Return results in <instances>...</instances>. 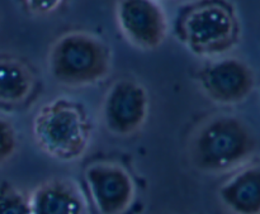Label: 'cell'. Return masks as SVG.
I'll use <instances>...</instances> for the list:
<instances>
[{"label":"cell","mask_w":260,"mask_h":214,"mask_svg":"<svg viewBox=\"0 0 260 214\" xmlns=\"http://www.w3.org/2000/svg\"><path fill=\"white\" fill-rule=\"evenodd\" d=\"M256 141L250 127L235 116H216L203 122L189 145L192 164L207 174L233 172L249 164Z\"/></svg>","instance_id":"obj_1"},{"label":"cell","mask_w":260,"mask_h":214,"mask_svg":"<svg viewBox=\"0 0 260 214\" xmlns=\"http://www.w3.org/2000/svg\"><path fill=\"white\" fill-rule=\"evenodd\" d=\"M33 138L47 156L57 161H75L90 144V118L79 101L66 96L55 98L36 113Z\"/></svg>","instance_id":"obj_2"},{"label":"cell","mask_w":260,"mask_h":214,"mask_svg":"<svg viewBox=\"0 0 260 214\" xmlns=\"http://www.w3.org/2000/svg\"><path fill=\"white\" fill-rule=\"evenodd\" d=\"M47 67L57 83L68 86H88L108 75L111 51L96 35L73 30L52 43L48 51Z\"/></svg>","instance_id":"obj_3"},{"label":"cell","mask_w":260,"mask_h":214,"mask_svg":"<svg viewBox=\"0 0 260 214\" xmlns=\"http://www.w3.org/2000/svg\"><path fill=\"white\" fill-rule=\"evenodd\" d=\"M179 35L197 55L222 56L238 40V17L225 0H200L180 17Z\"/></svg>","instance_id":"obj_4"},{"label":"cell","mask_w":260,"mask_h":214,"mask_svg":"<svg viewBox=\"0 0 260 214\" xmlns=\"http://www.w3.org/2000/svg\"><path fill=\"white\" fill-rule=\"evenodd\" d=\"M150 99L146 89L132 79H119L107 90L102 104L106 128L117 136H129L146 122Z\"/></svg>","instance_id":"obj_5"},{"label":"cell","mask_w":260,"mask_h":214,"mask_svg":"<svg viewBox=\"0 0 260 214\" xmlns=\"http://www.w3.org/2000/svg\"><path fill=\"white\" fill-rule=\"evenodd\" d=\"M203 93L218 104L234 105L246 100L254 90L255 75L245 61L230 56L212 57L200 71Z\"/></svg>","instance_id":"obj_6"},{"label":"cell","mask_w":260,"mask_h":214,"mask_svg":"<svg viewBox=\"0 0 260 214\" xmlns=\"http://www.w3.org/2000/svg\"><path fill=\"white\" fill-rule=\"evenodd\" d=\"M116 19L123 37L141 50L159 47L169 28L160 0H118Z\"/></svg>","instance_id":"obj_7"},{"label":"cell","mask_w":260,"mask_h":214,"mask_svg":"<svg viewBox=\"0 0 260 214\" xmlns=\"http://www.w3.org/2000/svg\"><path fill=\"white\" fill-rule=\"evenodd\" d=\"M88 197L99 214H123L136 194L129 172L114 162H95L84 172Z\"/></svg>","instance_id":"obj_8"},{"label":"cell","mask_w":260,"mask_h":214,"mask_svg":"<svg viewBox=\"0 0 260 214\" xmlns=\"http://www.w3.org/2000/svg\"><path fill=\"white\" fill-rule=\"evenodd\" d=\"M32 214H86L83 190L70 179H50L29 195Z\"/></svg>","instance_id":"obj_9"},{"label":"cell","mask_w":260,"mask_h":214,"mask_svg":"<svg viewBox=\"0 0 260 214\" xmlns=\"http://www.w3.org/2000/svg\"><path fill=\"white\" fill-rule=\"evenodd\" d=\"M217 195L231 214H260V165L246 164L231 172Z\"/></svg>","instance_id":"obj_10"},{"label":"cell","mask_w":260,"mask_h":214,"mask_svg":"<svg viewBox=\"0 0 260 214\" xmlns=\"http://www.w3.org/2000/svg\"><path fill=\"white\" fill-rule=\"evenodd\" d=\"M33 89V75L27 65L13 57H0V103H22Z\"/></svg>","instance_id":"obj_11"},{"label":"cell","mask_w":260,"mask_h":214,"mask_svg":"<svg viewBox=\"0 0 260 214\" xmlns=\"http://www.w3.org/2000/svg\"><path fill=\"white\" fill-rule=\"evenodd\" d=\"M0 214H32L29 195L10 183H0Z\"/></svg>","instance_id":"obj_12"},{"label":"cell","mask_w":260,"mask_h":214,"mask_svg":"<svg viewBox=\"0 0 260 214\" xmlns=\"http://www.w3.org/2000/svg\"><path fill=\"white\" fill-rule=\"evenodd\" d=\"M18 146V136L14 126L4 117H0V165L9 161L15 154Z\"/></svg>","instance_id":"obj_13"},{"label":"cell","mask_w":260,"mask_h":214,"mask_svg":"<svg viewBox=\"0 0 260 214\" xmlns=\"http://www.w3.org/2000/svg\"><path fill=\"white\" fill-rule=\"evenodd\" d=\"M62 2L63 0H24L28 10L38 15L53 13L62 4Z\"/></svg>","instance_id":"obj_14"},{"label":"cell","mask_w":260,"mask_h":214,"mask_svg":"<svg viewBox=\"0 0 260 214\" xmlns=\"http://www.w3.org/2000/svg\"><path fill=\"white\" fill-rule=\"evenodd\" d=\"M160 2H161V0H160Z\"/></svg>","instance_id":"obj_15"}]
</instances>
